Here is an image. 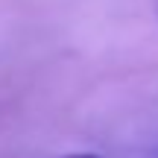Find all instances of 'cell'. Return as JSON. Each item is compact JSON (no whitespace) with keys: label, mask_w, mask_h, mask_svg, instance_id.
Masks as SVG:
<instances>
[{"label":"cell","mask_w":158,"mask_h":158,"mask_svg":"<svg viewBox=\"0 0 158 158\" xmlns=\"http://www.w3.org/2000/svg\"><path fill=\"white\" fill-rule=\"evenodd\" d=\"M62 158H102L97 152H70V155H62Z\"/></svg>","instance_id":"obj_1"}]
</instances>
